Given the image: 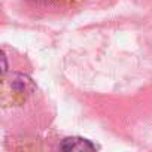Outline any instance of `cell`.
Masks as SVG:
<instances>
[{
	"mask_svg": "<svg viewBox=\"0 0 152 152\" xmlns=\"http://www.w3.org/2000/svg\"><path fill=\"white\" fill-rule=\"evenodd\" d=\"M61 151H67V152H85V151H97L99 146L94 145L91 140L85 139V137H79V136H72V137H66L60 142L58 146Z\"/></svg>",
	"mask_w": 152,
	"mask_h": 152,
	"instance_id": "6da1fadb",
	"label": "cell"
},
{
	"mask_svg": "<svg viewBox=\"0 0 152 152\" xmlns=\"http://www.w3.org/2000/svg\"><path fill=\"white\" fill-rule=\"evenodd\" d=\"M11 88L17 93H31L34 90V84L27 75L15 73L11 78Z\"/></svg>",
	"mask_w": 152,
	"mask_h": 152,
	"instance_id": "7a4b0ae2",
	"label": "cell"
},
{
	"mask_svg": "<svg viewBox=\"0 0 152 152\" xmlns=\"http://www.w3.org/2000/svg\"><path fill=\"white\" fill-rule=\"evenodd\" d=\"M2 61H3V69H2V73L5 75V73L8 72V61H6V55H5V52H2Z\"/></svg>",
	"mask_w": 152,
	"mask_h": 152,
	"instance_id": "3957f363",
	"label": "cell"
},
{
	"mask_svg": "<svg viewBox=\"0 0 152 152\" xmlns=\"http://www.w3.org/2000/svg\"><path fill=\"white\" fill-rule=\"evenodd\" d=\"M37 2H40V0H37Z\"/></svg>",
	"mask_w": 152,
	"mask_h": 152,
	"instance_id": "277c9868",
	"label": "cell"
}]
</instances>
